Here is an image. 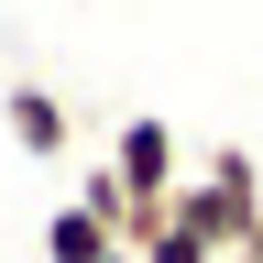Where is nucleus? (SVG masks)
Masks as SVG:
<instances>
[{
  "label": "nucleus",
  "instance_id": "5",
  "mask_svg": "<svg viewBox=\"0 0 263 263\" xmlns=\"http://www.w3.org/2000/svg\"><path fill=\"white\" fill-rule=\"evenodd\" d=\"M143 263H230V252L209 241V230H186V219H164L154 241H143Z\"/></svg>",
  "mask_w": 263,
  "mask_h": 263
},
{
  "label": "nucleus",
  "instance_id": "3",
  "mask_svg": "<svg viewBox=\"0 0 263 263\" xmlns=\"http://www.w3.org/2000/svg\"><path fill=\"white\" fill-rule=\"evenodd\" d=\"M110 252H121V230H110V219H88L77 197L44 219V263H110Z\"/></svg>",
  "mask_w": 263,
  "mask_h": 263
},
{
  "label": "nucleus",
  "instance_id": "7",
  "mask_svg": "<svg viewBox=\"0 0 263 263\" xmlns=\"http://www.w3.org/2000/svg\"><path fill=\"white\" fill-rule=\"evenodd\" d=\"M110 263H143V252H132V241H121V252H110Z\"/></svg>",
  "mask_w": 263,
  "mask_h": 263
},
{
  "label": "nucleus",
  "instance_id": "2",
  "mask_svg": "<svg viewBox=\"0 0 263 263\" xmlns=\"http://www.w3.org/2000/svg\"><path fill=\"white\" fill-rule=\"evenodd\" d=\"M0 132H11L33 164H55L66 143H77V121H66V99H55V88H0Z\"/></svg>",
  "mask_w": 263,
  "mask_h": 263
},
{
  "label": "nucleus",
  "instance_id": "4",
  "mask_svg": "<svg viewBox=\"0 0 263 263\" xmlns=\"http://www.w3.org/2000/svg\"><path fill=\"white\" fill-rule=\"evenodd\" d=\"M77 209L110 219V230H132V186H121V164H77Z\"/></svg>",
  "mask_w": 263,
  "mask_h": 263
},
{
  "label": "nucleus",
  "instance_id": "1",
  "mask_svg": "<svg viewBox=\"0 0 263 263\" xmlns=\"http://www.w3.org/2000/svg\"><path fill=\"white\" fill-rule=\"evenodd\" d=\"M176 219H186V230H209L219 252H241L252 230H263V176H252V154H241V143H219V154L176 186Z\"/></svg>",
  "mask_w": 263,
  "mask_h": 263
},
{
  "label": "nucleus",
  "instance_id": "6",
  "mask_svg": "<svg viewBox=\"0 0 263 263\" xmlns=\"http://www.w3.org/2000/svg\"><path fill=\"white\" fill-rule=\"evenodd\" d=\"M230 263H263V230H252V241H241V252H230Z\"/></svg>",
  "mask_w": 263,
  "mask_h": 263
}]
</instances>
